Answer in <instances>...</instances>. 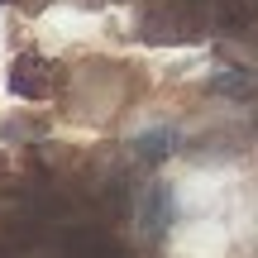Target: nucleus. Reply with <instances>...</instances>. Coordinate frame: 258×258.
<instances>
[{"label":"nucleus","mask_w":258,"mask_h":258,"mask_svg":"<svg viewBox=\"0 0 258 258\" xmlns=\"http://www.w3.org/2000/svg\"><path fill=\"white\" fill-rule=\"evenodd\" d=\"M53 86H57L53 62H43L38 53H19L10 62V91L19 101H43V96H53Z\"/></svg>","instance_id":"nucleus-1"},{"label":"nucleus","mask_w":258,"mask_h":258,"mask_svg":"<svg viewBox=\"0 0 258 258\" xmlns=\"http://www.w3.org/2000/svg\"><path fill=\"white\" fill-rule=\"evenodd\" d=\"M139 220H144V234H148V239H163V234H167V225H172V191H167L163 182L144 186Z\"/></svg>","instance_id":"nucleus-2"},{"label":"nucleus","mask_w":258,"mask_h":258,"mask_svg":"<svg viewBox=\"0 0 258 258\" xmlns=\"http://www.w3.org/2000/svg\"><path fill=\"white\" fill-rule=\"evenodd\" d=\"M211 91L230 96V101H253L258 96V72L253 67H220V72L211 77Z\"/></svg>","instance_id":"nucleus-3"},{"label":"nucleus","mask_w":258,"mask_h":258,"mask_svg":"<svg viewBox=\"0 0 258 258\" xmlns=\"http://www.w3.org/2000/svg\"><path fill=\"white\" fill-rule=\"evenodd\" d=\"M177 148H182L177 129H148V134L134 139V158L139 163H163V158H172Z\"/></svg>","instance_id":"nucleus-4"}]
</instances>
